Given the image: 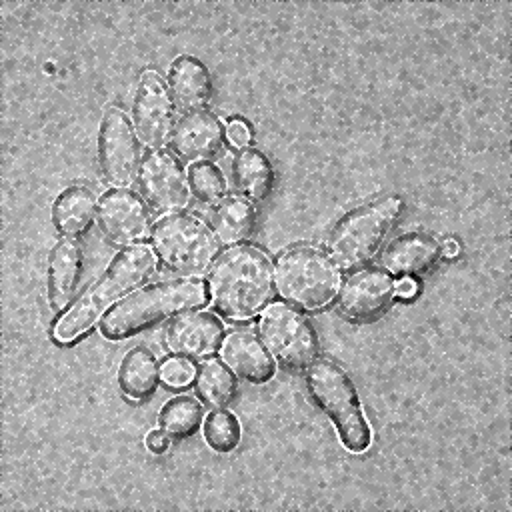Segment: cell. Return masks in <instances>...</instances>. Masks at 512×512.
Here are the masks:
<instances>
[{
  "mask_svg": "<svg viewBox=\"0 0 512 512\" xmlns=\"http://www.w3.org/2000/svg\"><path fill=\"white\" fill-rule=\"evenodd\" d=\"M156 266L158 258L152 246L136 244L118 252L106 272L86 288L56 322L52 332L54 340L64 346L88 334L112 304L144 286L156 274Z\"/></svg>",
  "mask_w": 512,
  "mask_h": 512,
  "instance_id": "7a4b0ae2",
  "label": "cell"
},
{
  "mask_svg": "<svg viewBox=\"0 0 512 512\" xmlns=\"http://www.w3.org/2000/svg\"><path fill=\"white\" fill-rule=\"evenodd\" d=\"M252 134H250V128L246 122L242 120H232L226 124V140L232 144V146H238V148H244L248 142H250Z\"/></svg>",
  "mask_w": 512,
  "mask_h": 512,
  "instance_id": "f1b7e54d",
  "label": "cell"
},
{
  "mask_svg": "<svg viewBox=\"0 0 512 512\" xmlns=\"http://www.w3.org/2000/svg\"><path fill=\"white\" fill-rule=\"evenodd\" d=\"M226 140V126L224 122L208 112L196 110L186 112L174 126L170 146L176 158L198 164L210 162L220 154Z\"/></svg>",
  "mask_w": 512,
  "mask_h": 512,
  "instance_id": "5bb4252c",
  "label": "cell"
},
{
  "mask_svg": "<svg viewBox=\"0 0 512 512\" xmlns=\"http://www.w3.org/2000/svg\"><path fill=\"white\" fill-rule=\"evenodd\" d=\"M222 362L248 384H266L276 374V362L262 338L246 330L230 332L220 346Z\"/></svg>",
  "mask_w": 512,
  "mask_h": 512,
  "instance_id": "2e32d148",
  "label": "cell"
},
{
  "mask_svg": "<svg viewBox=\"0 0 512 512\" xmlns=\"http://www.w3.org/2000/svg\"><path fill=\"white\" fill-rule=\"evenodd\" d=\"M168 88L178 106L186 112L204 110L212 98L210 70L196 56H178L168 70Z\"/></svg>",
  "mask_w": 512,
  "mask_h": 512,
  "instance_id": "d6986e66",
  "label": "cell"
},
{
  "mask_svg": "<svg viewBox=\"0 0 512 512\" xmlns=\"http://www.w3.org/2000/svg\"><path fill=\"white\" fill-rule=\"evenodd\" d=\"M168 434L164 430H150L146 436V448L152 454H164L168 450Z\"/></svg>",
  "mask_w": 512,
  "mask_h": 512,
  "instance_id": "f546056e",
  "label": "cell"
},
{
  "mask_svg": "<svg viewBox=\"0 0 512 512\" xmlns=\"http://www.w3.org/2000/svg\"><path fill=\"white\" fill-rule=\"evenodd\" d=\"M442 256V244L432 234L408 232L386 246L380 262L390 276L412 278L430 272Z\"/></svg>",
  "mask_w": 512,
  "mask_h": 512,
  "instance_id": "e0dca14e",
  "label": "cell"
},
{
  "mask_svg": "<svg viewBox=\"0 0 512 512\" xmlns=\"http://www.w3.org/2000/svg\"><path fill=\"white\" fill-rule=\"evenodd\" d=\"M396 292L402 296V298H412L416 292H418V284L414 278H402L400 284L396 286Z\"/></svg>",
  "mask_w": 512,
  "mask_h": 512,
  "instance_id": "4dcf8cb0",
  "label": "cell"
},
{
  "mask_svg": "<svg viewBox=\"0 0 512 512\" xmlns=\"http://www.w3.org/2000/svg\"><path fill=\"white\" fill-rule=\"evenodd\" d=\"M256 210L252 204L240 196L224 198L216 204L210 224L214 238L224 246H242L248 242L256 230Z\"/></svg>",
  "mask_w": 512,
  "mask_h": 512,
  "instance_id": "603a6c76",
  "label": "cell"
},
{
  "mask_svg": "<svg viewBox=\"0 0 512 512\" xmlns=\"http://www.w3.org/2000/svg\"><path fill=\"white\" fill-rule=\"evenodd\" d=\"M202 430L204 442L218 454L234 452L242 440V428L238 418L224 408L210 412L204 420Z\"/></svg>",
  "mask_w": 512,
  "mask_h": 512,
  "instance_id": "484cf974",
  "label": "cell"
},
{
  "mask_svg": "<svg viewBox=\"0 0 512 512\" xmlns=\"http://www.w3.org/2000/svg\"><path fill=\"white\" fill-rule=\"evenodd\" d=\"M84 250L78 238L62 236L48 258V304L52 312H64L80 284Z\"/></svg>",
  "mask_w": 512,
  "mask_h": 512,
  "instance_id": "ac0fdd59",
  "label": "cell"
},
{
  "mask_svg": "<svg viewBox=\"0 0 512 512\" xmlns=\"http://www.w3.org/2000/svg\"><path fill=\"white\" fill-rule=\"evenodd\" d=\"M132 126L144 148L162 150L170 144L176 126V100L166 80L146 70L140 74L132 98Z\"/></svg>",
  "mask_w": 512,
  "mask_h": 512,
  "instance_id": "30bf717a",
  "label": "cell"
},
{
  "mask_svg": "<svg viewBox=\"0 0 512 512\" xmlns=\"http://www.w3.org/2000/svg\"><path fill=\"white\" fill-rule=\"evenodd\" d=\"M312 402L328 416L342 446L352 454H362L372 444V430L364 416L352 378L330 360H314L304 374Z\"/></svg>",
  "mask_w": 512,
  "mask_h": 512,
  "instance_id": "277c9868",
  "label": "cell"
},
{
  "mask_svg": "<svg viewBox=\"0 0 512 512\" xmlns=\"http://www.w3.org/2000/svg\"><path fill=\"white\" fill-rule=\"evenodd\" d=\"M458 242L456 240H446L444 244H442V254L444 256H448V258H454L456 254H458Z\"/></svg>",
  "mask_w": 512,
  "mask_h": 512,
  "instance_id": "1f68e13d",
  "label": "cell"
},
{
  "mask_svg": "<svg viewBox=\"0 0 512 512\" xmlns=\"http://www.w3.org/2000/svg\"><path fill=\"white\" fill-rule=\"evenodd\" d=\"M206 300L208 290L196 280L154 284L116 304L100 320V334L106 340H126L156 324L194 312Z\"/></svg>",
  "mask_w": 512,
  "mask_h": 512,
  "instance_id": "3957f363",
  "label": "cell"
},
{
  "mask_svg": "<svg viewBox=\"0 0 512 512\" xmlns=\"http://www.w3.org/2000/svg\"><path fill=\"white\" fill-rule=\"evenodd\" d=\"M162 380V366L154 352L146 346H132L120 360L118 366V388L134 402L152 398Z\"/></svg>",
  "mask_w": 512,
  "mask_h": 512,
  "instance_id": "ffe728a7",
  "label": "cell"
},
{
  "mask_svg": "<svg viewBox=\"0 0 512 512\" xmlns=\"http://www.w3.org/2000/svg\"><path fill=\"white\" fill-rule=\"evenodd\" d=\"M98 164L108 186L130 188L140 170V138L128 116L112 106L98 128Z\"/></svg>",
  "mask_w": 512,
  "mask_h": 512,
  "instance_id": "9c48e42d",
  "label": "cell"
},
{
  "mask_svg": "<svg viewBox=\"0 0 512 512\" xmlns=\"http://www.w3.org/2000/svg\"><path fill=\"white\" fill-rule=\"evenodd\" d=\"M202 406L192 396H174L158 412L160 430L172 440H186L194 436L202 426Z\"/></svg>",
  "mask_w": 512,
  "mask_h": 512,
  "instance_id": "d4e9b609",
  "label": "cell"
},
{
  "mask_svg": "<svg viewBox=\"0 0 512 512\" xmlns=\"http://www.w3.org/2000/svg\"><path fill=\"white\" fill-rule=\"evenodd\" d=\"M138 186L144 202L160 216L180 214L188 208L192 192L188 174L170 152L154 150L140 162Z\"/></svg>",
  "mask_w": 512,
  "mask_h": 512,
  "instance_id": "8fae6325",
  "label": "cell"
},
{
  "mask_svg": "<svg viewBox=\"0 0 512 512\" xmlns=\"http://www.w3.org/2000/svg\"><path fill=\"white\" fill-rule=\"evenodd\" d=\"M194 392L196 398L214 410L226 408L234 402L238 394V380L236 374L218 360H204L194 370Z\"/></svg>",
  "mask_w": 512,
  "mask_h": 512,
  "instance_id": "cb8c5ba5",
  "label": "cell"
},
{
  "mask_svg": "<svg viewBox=\"0 0 512 512\" xmlns=\"http://www.w3.org/2000/svg\"><path fill=\"white\" fill-rule=\"evenodd\" d=\"M404 202L386 196L346 214L330 232L328 252L340 270H356L368 264L402 216Z\"/></svg>",
  "mask_w": 512,
  "mask_h": 512,
  "instance_id": "8992f818",
  "label": "cell"
},
{
  "mask_svg": "<svg viewBox=\"0 0 512 512\" xmlns=\"http://www.w3.org/2000/svg\"><path fill=\"white\" fill-rule=\"evenodd\" d=\"M98 204L94 192L86 186L74 184L64 188L52 204V224L62 236H82L94 224Z\"/></svg>",
  "mask_w": 512,
  "mask_h": 512,
  "instance_id": "44dd1931",
  "label": "cell"
},
{
  "mask_svg": "<svg viewBox=\"0 0 512 512\" xmlns=\"http://www.w3.org/2000/svg\"><path fill=\"white\" fill-rule=\"evenodd\" d=\"M188 184L192 196L204 206L220 204L226 196L224 174L212 162L192 164L188 170Z\"/></svg>",
  "mask_w": 512,
  "mask_h": 512,
  "instance_id": "4316f807",
  "label": "cell"
},
{
  "mask_svg": "<svg viewBox=\"0 0 512 512\" xmlns=\"http://www.w3.org/2000/svg\"><path fill=\"white\" fill-rule=\"evenodd\" d=\"M396 298V284L388 272L364 268L354 272L338 292L340 314L354 324L376 322Z\"/></svg>",
  "mask_w": 512,
  "mask_h": 512,
  "instance_id": "4fadbf2b",
  "label": "cell"
},
{
  "mask_svg": "<svg viewBox=\"0 0 512 512\" xmlns=\"http://www.w3.org/2000/svg\"><path fill=\"white\" fill-rule=\"evenodd\" d=\"M194 368L192 362L182 358H170L162 364V382L170 388H184L192 384Z\"/></svg>",
  "mask_w": 512,
  "mask_h": 512,
  "instance_id": "83f0119b",
  "label": "cell"
},
{
  "mask_svg": "<svg viewBox=\"0 0 512 512\" xmlns=\"http://www.w3.org/2000/svg\"><path fill=\"white\" fill-rule=\"evenodd\" d=\"M224 340V328L214 314L188 312L178 316L166 330L168 350L188 362L212 358Z\"/></svg>",
  "mask_w": 512,
  "mask_h": 512,
  "instance_id": "9a60e30c",
  "label": "cell"
},
{
  "mask_svg": "<svg viewBox=\"0 0 512 512\" xmlns=\"http://www.w3.org/2000/svg\"><path fill=\"white\" fill-rule=\"evenodd\" d=\"M258 332L274 362L284 370L302 372L318 356L320 342L312 322L288 304H270L260 314Z\"/></svg>",
  "mask_w": 512,
  "mask_h": 512,
  "instance_id": "ba28073f",
  "label": "cell"
},
{
  "mask_svg": "<svg viewBox=\"0 0 512 512\" xmlns=\"http://www.w3.org/2000/svg\"><path fill=\"white\" fill-rule=\"evenodd\" d=\"M96 222L112 244L126 248L140 244L152 232L148 204L126 188H114L100 198Z\"/></svg>",
  "mask_w": 512,
  "mask_h": 512,
  "instance_id": "7c38bea8",
  "label": "cell"
},
{
  "mask_svg": "<svg viewBox=\"0 0 512 512\" xmlns=\"http://www.w3.org/2000/svg\"><path fill=\"white\" fill-rule=\"evenodd\" d=\"M206 290L210 306L220 318L232 324L250 322L272 302V264L256 248H230L212 264Z\"/></svg>",
  "mask_w": 512,
  "mask_h": 512,
  "instance_id": "6da1fadb",
  "label": "cell"
},
{
  "mask_svg": "<svg viewBox=\"0 0 512 512\" xmlns=\"http://www.w3.org/2000/svg\"><path fill=\"white\" fill-rule=\"evenodd\" d=\"M150 242L162 266L184 278L204 276L218 256L214 234L188 214L162 216L150 232Z\"/></svg>",
  "mask_w": 512,
  "mask_h": 512,
  "instance_id": "52a82bcc",
  "label": "cell"
},
{
  "mask_svg": "<svg viewBox=\"0 0 512 512\" xmlns=\"http://www.w3.org/2000/svg\"><path fill=\"white\" fill-rule=\"evenodd\" d=\"M232 178L236 190L250 202H264L276 182L270 158L258 148H244L234 156Z\"/></svg>",
  "mask_w": 512,
  "mask_h": 512,
  "instance_id": "7402d4cb",
  "label": "cell"
},
{
  "mask_svg": "<svg viewBox=\"0 0 512 512\" xmlns=\"http://www.w3.org/2000/svg\"><path fill=\"white\" fill-rule=\"evenodd\" d=\"M340 288L342 270L330 254L318 248H292L276 258L274 290L296 310H324L334 302Z\"/></svg>",
  "mask_w": 512,
  "mask_h": 512,
  "instance_id": "5b68a950",
  "label": "cell"
}]
</instances>
